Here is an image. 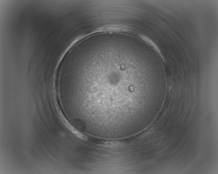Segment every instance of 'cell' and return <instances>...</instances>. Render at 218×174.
Here are the masks:
<instances>
[{"label":"cell","instance_id":"6da1fadb","mask_svg":"<svg viewBox=\"0 0 218 174\" xmlns=\"http://www.w3.org/2000/svg\"><path fill=\"white\" fill-rule=\"evenodd\" d=\"M140 37L141 39H142L143 41L146 42L150 46L152 47L161 56V54L160 50H159L157 46L156 45L154 42L145 36L140 35Z\"/></svg>","mask_w":218,"mask_h":174}]
</instances>
